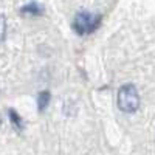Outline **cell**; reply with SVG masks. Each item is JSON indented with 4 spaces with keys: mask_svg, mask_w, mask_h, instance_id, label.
<instances>
[{
    "mask_svg": "<svg viewBox=\"0 0 155 155\" xmlns=\"http://www.w3.org/2000/svg\"><path fill=\"white\" fill-rule=\"evenodd\" d=\"M118 107L126 113H134L140 107V95L135 85L126 84L118 90Z\"/></svg>",
    "mask_w": 155,
    "mask_h": 155,
    "instance_id": "cell-1",
    "label": "cell"
},
{
    "mask_svg": "<svg viewBox=\"0 0 155 155\" xmlns=\"http://www.w3.org/2000/svg\"><path fill=\"white\" fill-rule=\"evenodd\" d=\"M101 16L99 14H90V12H79L73 22V28L78 34H88L93 33L101 23Z\"/></svg>",
    "mask_w": 155,
    "mask_h": 155,
    "instance_id": "cell-2",
    "label": "cell"
},
{
    "mask_svg": "<svg viewBox=\"0 0 155 155\" xmlns=\"http://www.w3.org/2000/svg\"><path fill=\"white\" fill-rule=\"evenodd\" d=\"M20 12L22 14H30V16H39L42 12V8L39 6L36 2H31V3H28L27 6H23L22 9H20Z\"/></svg>",
    "mask_w": 155,
    "mask_h": 155,
    "instance_id": "cell-3",
    "label": "cell"
},
{
    "mask_svg": "<svg viewBox=\"0 0 155 155\" xmlns=\"http://www.w3.org/2000/svg\"><path fill=\"white\" fill-rule=\"evenodd\" d=\"M48 102H50V92H42L41 95H39V98H37V106H39V110L41 112H44L45 109H47V106H48Z\"/></svg>",
    "mask_w": 155,
    "mask_h": 155,
    "instance_id": "cell-4",
    "label": "cell"
},
{
    "mask_svg": "<svg viewBox=\"0 0 155 155\" xmlns=\"http://www.w3.org/2000/svg\"><path fill=\"white\" fill-rule=\"evenodd\" d=\"M9 118H11V123L16 126V129H17V130H22L23 124H22V120H20V116H19V113H17L16 110L9 109Z\"/></svg>",
    "mask_w": 155,
    "mask_h": 155,
    "instance_id": "cell-5",
    "label": "cell"
},
{
    "mask_svg": "<svg viewBox=\"0 0 155 155\" xmlns=\"http://www.w3.org/2000/svg\"><path fill=\"white\" fill-rule=\"evenodd\" d=\"M6 36V19L5 16H0V42L5 41Z\"/></svg>",
    "mask_w": 155,
    "mask_h": 155,
    "instance_id": "cell-6",
    "label": "cell"
}]
</instances>
